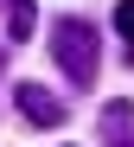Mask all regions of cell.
Wrapping results in <instances>:
<instances>
[{"label": "cell", "mask_w": 134, "mask_h": 147, "mask_svg": "<svg viewBox=\"0 0 134 147\" xmlns=\"http://www.w3.org/2000/svg\"><path fill=\"white\" fill-rule=\"evenodd\" d=\"M51 58L64 64V77L77 90H96V64H102V32L90 19H58L51 26Z\"/></svg>", "instance_id": "6da1fadb"}, {"label": "cell", "mask_w": 134, "mask_h": 147, "mask_svg": "<svg viewBox=\"0 0 134 147\" xmlns=\"http://www.w3.org/2000/svg\"><path fill=\"white\" fill-rule=\"evenodd\" d=\"M13 102H19V115L32 121V128H58V121L70 115V102H58L45 83H13Z\"/></svg>", "instance_id": "7a4b0ae2"}, {"label": "cell", "mask_w": 134, "mask_h": 147, "mask_svg": "<svg viewBox=\"0 0 134 147\" xmlns=\"http://www.w3.org/2000/svg\"><path fill=\"white\" fill-rule=\"evenodd\" d=\"M102 141H109V147H134V102L115 96V102L102 109Z\"/></svg>", "instance_id": "3957f363"}, {"label": "cell", "mask_w": 134, "mask_h": 147, "mask_svg": "<svg viewBox=\"0 0 134 147\" xmlns=\"http://www.w3.org/2000/svg\"><path fill=\"white\" fill-rule=\"evenodd\" d=\"M0 7H7V38H13V45H26V38H32V26H38L32 0H0Z\"/></svg>", "instance_id": "277c9868"}, {"label": "cell", "mask_w": 134, "mask_h": 147, "mask_svg": "<svg viewBox=\"0 0 134 147\" xmlns=\"http://www.w3.org/2000/svg\"><path fill=\"white\" fill-rule=\"evenodd\" d=\"M115 32H121V45H128V58H134V0L115 7Z\"/></svg>", "instance_id": "5b68a950"}]
</instances>
